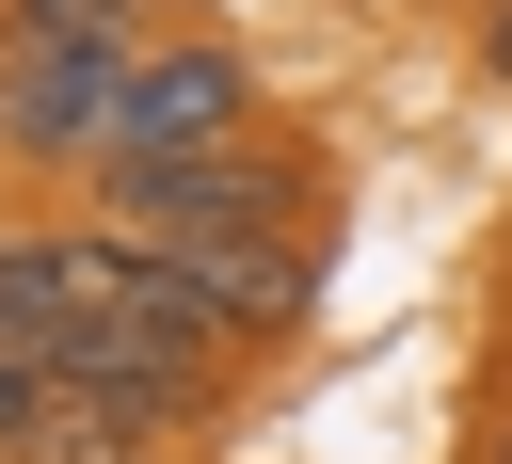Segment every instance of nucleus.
<instances>
[{
	"label": "nucleus",
	"mask_w": 512,
	"mask_h": 464,
	"mask_svg": "<svg viewBox=\"0 0 512 464\" xmlns=\"http://www.w3.org/2000/svg\"><path fill=\"white\" fill-rule=\"evenodd\" d=\"M96 224H128V240H304V224H336V160L304 128H240L208 160H112Z\"/></svg>",
	"instance_id": "f257e3e1"
},
{
	"label": "nucleus",
	"mask_w": 512,
	"mask_h": 464,
	"mask_svg": "<svg viewBox=\"0 0 512 464\" xmlns=\"http://www.w3.org/2000/svg\"><path fill=\"white\" fill-rule=\"evenodd\" d=\"M240 128H272V80H256V48L240 32H144L128 48V96H112V160H208V144H240ZM96 160V176H112Z\"/></svg>",
	"instance_id": "f03ea898"
},
{
	"label": "nucleus",
	"mask_w": 512,
	"mask_h": 464,
	"mask_svg": "<svg viewBox=\"0 0 512 464\" xmlns=\"http://www.w3.org/2000/svg\"><path fill=\"white\" fill-rule=\"evenodd\" d=\"M144 256H160V304H176L208 352L272 368V352L320 320V256H336V224H304V240H144Z\"/></svg>",
	"instance_id": "7ed1b4c3"
},
{
	"label": "nucleus",
	"mask_w": 512,
	"mask_h": 464,
	"mask_svg": "<svg viewBox=\"0 0 512 464\" xmlns=\"http://www.w3.org/2000/svg\"><path fill=\"white\" fill-rule=\"evenodd\" d=\"M112 96H128V48H0V160L96 192V160H112Z\"/></svg>",
	"instance_id": "20e7f679"
},
{
	"label": "nucleus",
	"mask_w": 512,
	"mask_h": 464,
	"mask_svg": "<svg viewBox=\"0 0 512 464\" xmlns=\"http://www.w3.org/2000/svg\"><path fill=\"white\" fill-rule=\"evenodd\" d=\"M176 32V0H0V48H144Z\"/></svg>",
	"instance_id": "39448f33"
},
{
	"label": "nucleus",
	"mask_w": 512,
	"mask_h": 464,
	"mask_svg": "<svg viewBox=\"0 0 512 464\" xmlns=\"http://www.w3.org/2000/svg\"><path fill=\"white\" fill-rule=\"evenodd\" d=\"M48 448V368H0V464Z\"/></svg>",
	"instance_id": "423d86ee"
},
{
	"label": "nucleus",
	"mask_w": 512,
	"mask_h": 464,
	"mask_svg": "<svg viewBox=\"0 0 512 464\" xmlns=\"http://www.w3.org/2000/svg\"><path fill=\"white\" fill-rule=\"evenodd\" d=\"M464 64H480V80L512 96V0H480V48H464Z\"/></svg>",
	"instance_id": "0eeeda50"
},
{
	"label": "nucleus",
	"mask_w": 512,
	"mask_h": 464,
	"mask_svg": "<svg viewBox=\"0 0 512 464\" xmlns=\"http://www.w3.org/2000/svg\"><path fill=\"white\" fill-rule=\"evenodd\" d=\"M480 464H512V384H496V416H480Z\"/></svg>",
	"instance_id": "6e6552de"
},
{
	"label": "nucleus",
	"mask_w": 512,
	"mask_h": 464,
	"mask_svg": "<svg viewBox=\"0 0 512 464\" xmlns=\"http://www.w3.org/2000/svg\"><path fill=\"white\" fill-rule=\"evenodd\" d=\"M112 464H192V448H112Z\"/></svg>",
	"instance_id": "1a4fd4ad"
},
{
	"label": "nucleus",
	"mask_w": 512,
	"mask_h": 464,
	"mask_svg": "<svg viewBox=\"0 0 512 464\" xmlns=\"http://www.w3.org/2000/svg\"><path fill=\"white\" fill-rule=\"evenodd\" d=\"M464 16H480V0H464Z\"/></svg>",
	"instance_id": "9d476101"
}]
</instances>
